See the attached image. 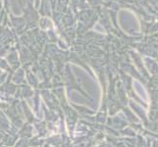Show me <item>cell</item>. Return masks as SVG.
I'll use <instances>...</instances> for the list:
<instances>
[]
</instances>
